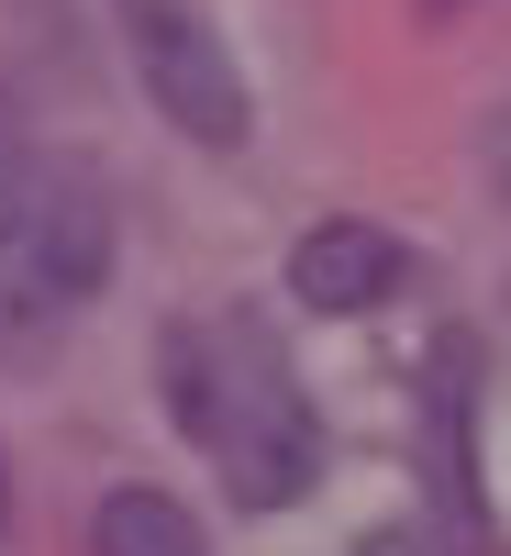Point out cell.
Instances as JSON below:
<instances>
[{
	"label": "cell",
	"instance_id": "cell-1",
	"mask_svg": "<svg viewBox=\"0 0 511 556\" xmlns=\"http://www.w3.org/2000/svg\"><path fill=\"white\" fill-rule=\"evenodd\" d=\"M167 412L212 468L234 513H290V501L322 479V424L311 390L290 379V356L256 312L222 323H167Z\"/></svg>",
	"mask_w": 511,
	"mask_h": 556
},
{
	"label": "cell",
	"instance_id": "cell-2",
	"mask_svg": "<svg viewBox=\"0 0 511 556\" xmlns=\"http://www.w3.org/2000/svg\"><path fill=\"white\" fill-rule=\"evenodd\" d=\"M112 278V190L78 156H23L0 190V356H44Z\"/></svg>",
	"mask_w": 511,
	"mask_h": 556
},
{
	"label": "cell",
	"instance_id": "cell-3",
	"mask_svg": "<svg viewBox=\"0 0 511 556\" xmlns=\"http://www.w3.org/2000/svg\"><path fill=\"white\" fill-rule=\"evenodd\" d=\"M112 23H123V56H133V78H145V101L190 134V146L234 156L256 134V89H245L234 45H222V23L201 12V0H112Z\"/></svg>",
	"mask_w": 511,
	"mask_h": 556
},
{
	"label": "cell",
	"instance_id": "cell-4",
	"mask_svg": "<svg viewBox=\"0 0 511 556\" xmlns=\"http://www.w3.org/2000/svg\"><path fill=\"white\" fill-rule=\"evenodd\" d=\"M400 235H389V223H367V212H334V223H311V235L290 245V301L301 312H379L389 290H400Z\"/></svg>",
	"mask_w": 511,
	"mask_h": 556
},
{
	"label": "cell",
	"instance_id": "cell-5",
	"mask_svg": "<svg viewBox=\"0 0 511 556\" xmlns=\"http://www.w3.org/2000/svg\"><path fill=\"white\" fill-rule=\"evenodd\" d=\"M89 556H212V545H201V513L178 490L123 479V490H101V513H89Z\"/></svg>",
	"mask_w": 511,
	"mask_h": 556
},
{
	"label": "cell",
	"instance_id": "cell-6",
	"mask_svg": "<svg viewBox=\"0 0 511 556\" xmlns=\"http://www.w3.org/2000/svg\"><path fill=\"white\" fill-rule=\"evenodd\" d=\"M23 156H34V146H23V123H12V101H0V190H12V178H23Z\"/></svg>",
	"mask_w": 511,
	"mask_h": 556
}]
</instances>
